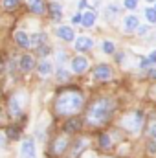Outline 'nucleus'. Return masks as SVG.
<instances>
[{
  "mask_svg": "<svg viewBox=\"0 0 156 158\" xmlns=\"http://www.w3.org/2000/svg\"><path fill=\"white\" fill-rule=\"evenodd\" d=\"M83 105H84V98L77 88L61 90L55 98V103H53L57 116H74V114L81 112Z\"/></svg>",
  "mask_w": 156,
  "mask_h": 158,
  "instance_id": "obj_1",
  "label": "nucleus"
},
{
  "mask_svg": "<svg viewBox=\"0 0 156 158\" xmlns=\"http://www.w3.org/2000/svg\"><path fill=\"white\" fill-rule=\"evenodd\" d=\"M114 110H116V101L114 99H110V98H97V99H94L88 105L84 119L92 127H101V125H105L109 119L112 118Z\"/></svg>",
  "mask_w": 156,
  "mask_h": 158,
  "instance_id": "obj_2",
  "label": "nucleus"
},
{
  "mask_svg": "<svg viewBox=\"0 0 156 158\" xmlns=\"http://www.w3.org/2000/svg\"><path fill=\"white\" fill-rule=\"evenodd\" d=\"M119 125H121V129H125L127 132L138 134V132L143 129V125H145V116H143V112H140V110L129 112V114H125V116L121 118Z\"/></svg>",
  "mask_w": 156,
  "mask_h": 158,
  "instance_id": "obj_3",
  "label": "nucleus"
},
{
  "mask_svg": "<svg viewBox=\"0 0 156 158\" xmlns=\"http://www.w3.org/2000/svg\"><path fill=\"white\" fill-rule=\"evenodd\" d=\"M24 107H26V92L18 90V92H15V94L9 96V99H7V112H9L11 118L20 116L22 110H24Z\"/></svg>",
  "mask_w": 156,
  "mask_h": 158,
  "instance_id": "obj_4",
  "label": "nucleus"
},
{
  "mask_svg": "<svg viewBox=\"0 0 156 158\" xmlns=\"http://www.w3.org/2000/svg\"><path fill=\"white\" fill-rule=\"evenodd\" d=\"M68 145H70L68 134H57V136L51 140V143H50V155L59 156V155H63V153L68 149Z\"/></svg>",
  "mask_w": 156,
  "mask_h": 158,
  "instance_id": "obj_5",
  "label": "nucleus"
},
{
  "mask_svg": "<svg viewBox=\"0 0 156 158\" xmlns=\"http://www.w3.org/2000/svg\"><path fill=\"white\" fill-rule=\"evenodd\" d=\"M112 76H114V72L109 64H96L92 70V77L96 81H110Z\"/></svg>",
  "mask_w": 156,
  "mask_h": 158,
  "instance_id": "obj_6",
  "label": "nucleus"
},
{
  "mask_svg": "<svg viewBox=\"0 0 156 158\" xmlns=\"http://www.w3.org/2000/svg\"><path fill=\"white\" fill-rule=\"evenodd\" d=\"M33 68H35V57H33L31 53H24V55L18 57V70H20V72L28 74V72H31Z\"/></svg>",
  "mask_w": 156,
  "mask_h": 158,
  "instance_id": "obj_7",
  "label": "nucleus"
},
{
  "mask_svg": "<svg viewBox=\"0 0 156 158\" xmlns=\"http://www.w3.org/2000/svg\"><path fill=\"white\" fill-rule=\"evenodd\" d=\"M37 149H35V142L33 140H24L20 143V158H35Z\"/></svg>",
  "mask_w": 156,
  "mask_h": 158,
  "instance_id": "obj_8",
  "label": "nucleus"
},
{
  "mask_svg": "<svg viewBox=\"0 0 156 158\" xmlns=\"http://www.w3.org/2000/svg\"><path fill=\"white\" fill-rule=\"evenodd\" d=\"M15 42H17V46L22 48V50L31 48V37H30L26 31H22V30H17V31H15Z\"/></svg>",
  "mask_w": 156,
  "mask_h": 158,
  "instance_id": "obj_9",
  "label": "nucleus"
},
{
  "mask_svg": "<svg viewBox=\"0 0 156 158\" xmlns=\"http://www.w3.org/2000/svg\"><path fill=\"white\" fill-rule=\"evenodd\" d=\"M72 70H74L76 74H83V72H86V70H88V59L83 57V55L74 57V59H72Z\"/></svg>",
  "mask_w": 156,
  "mask_h": 158,
  "instance_id": "obj_10",
  "label": "nucleus"
},
{
  "mask_svg": "<svg viewBox=\"0 0 156 158\" xmlns=\"http://www.w3.org/2000/svg\"><path fill=\"white\" fill-rule=\"evenodd\" d=\"M138 26H140V19H138L136 15H127V17H125V20H123V30H125L127 33L136 31Z\"/></svg>",
  "mask_w": 156,
  "mask_h": 158,
  "instance_id": "obj_11",
  "label": "nucleus"
},
{
  "mask_svg": "<svg viewBox=\"0 0 156 158\" xmlns=\"http://www.w3.org/2000/svg\"><path fill=\"white\" fill-rule=\"evenodd\" d=\"M86 147H88V138H77L76 142H74V145H72V156H79V155H83L84 151H86Z\"/></svg>",
  "mask_w": 156,
  "mask_h": 158,
  "instance_id": "obj_12",
  "label": "nucleus"
},
{
  "mask_svg": "<svg viewBox=\"0 0 156 158\" xmlns=\"http://www.w3.org/2000/svg\"><path fill=\"white\" fill-rule=\"evenodd\" d=\"M57 37H59L61 40L72 42V40L76 39V33H74V30H72L70 26H61V28L57 30Z\"/></svg>",
  "mask_w": 156,
  "mask_h": 158,
  "instance_id": "obj_13",
  "label": "nucleus"
},
{
  "mask_svg": "<svg viewBox=\"0 0 156 158\" xmlns=\"http://www.w3.org/2000/svg\"><path fill=\"white\" fill-rule=\"evenodd\" d=\"M53 64H51V61H40L39 64H37V72H39V76L42 77H48V76H51L53 74Z\"/></svg>",
  "mask_w": 156,
  "mask_h": 158,
  "instance_id": "obj_14",
  "label": "nucleus"
},
{
  "mask_svg": "<svg viewBox=\"0 0 156 158\" xmlns=\"http://www.w3.org/2000/svg\"><path fill=\"white\" fill-rule=\"evenodd\" d=\"M50 15L53 22H59L63 19V6L59 2H50Z\"/></svg>",
  "mask_w": 156,
  "mask_h": 158,
  "instance_id": "obj_15",
  "label": "nucleus"
},
{
  "mask_svg": "<svg viewBox=\"0 0 156 158\" xmlns=\"http://www.w3.org/2000/svg\"><path fill=\"white\" fill-rule=\"evenodd\" d=\"M92 46H94V40L90 37H79L76 40V50L77 52H88V50H92Z\"/></svg>",
  "mask_w": 156,
  "mask_h": 158,
  "instance_id": "obj_16",
  "label": "nucleus"
},
{
  "mask_svg": "<svg viewBox=\"0 0 156 158\" xmlns=\"http://www.w3.org/2000/svg\"><path fill=\"white\" fill-rule=\"evenodd\" d=\"M112 145H114V140L110 138V134L109 132H103L99 136V147L105 149V151H109V149H112Z\"/></svg>",
  "mask_w": 156,
  "mask_h": 158,
  "instance_id": "obj_17",
  "label": "nucleus"
},
{
  "mask_svg": "<svg viewBox=\"0 0 156 158\" xmlns=\"http://www.w3.org/2000/svg\"><path fill=\"white\" fill-rule=\"evenodd\" d=\"M46 40H48V35H46L44 31L33 33V35H31V48H37L40 44H46Z\"/></svg>",
  "mask_w": 156,
  "mask_h": 158,
  "instance_id": "obj_18",
  "label": "nucleus"
},
{
  "mask_svg": "<svg viewBox=\"0 0 156 158\" xmlns=\"http://www.w3.org/2000/svg\"><path fill=\"white\" fill-rule=\"evenodd\" d=\"M96 19H97V17H96L94 11H84V13H83V26H84V28H92V26L96 24Z\"/></svg>",
  "mask_w": 156,
  "mask_h": 158,
  "instance_id": "obj_19",
  "label": "nucleus"
},
{
  "mask_svg": "<svg viewBox=\"0 0 156 158\" xmlns=\"http://www.w3.org/2000/svg\"><path fill=\"white\" fill-rule=\"evenodd\" d=\"M64 129H66V132H77L79 129H81V119L79 118H72L66 121V125H64Z\"/></svg>",
  "mask_w": 156,
  "mask_h": 158,
  "instance_id": "obj_20",
  "label": "nucleus"
},
{
  "mask_svg": "<svg viewBox=\"0 0 156 158\" xmlns=\"http://www.w3.org/2000/svg\"><path fill=\"white\" fill-rule=\"evenodd\" d=\"M30 2V9L37 15H42L44 13V0H28Z\"/></svg>",
  "mask_w": 156,
  "mask_h": 158,
  "instance_id": "obj_21",
  "label": "nucleus"
},
{
  "mask_svg": "<svg viewBox=\"0 0 156 158\" xmlns=\"http://www.w3.org/2000/svg\"><path fill=\"white\" fill-rule=\"evenodd\" d=\"M70 79H72V76H70V72H68L66 68H63V66L57 68V81H61V83H68Z\"/></svg>",
  "mask_w": 156,
  "mask_h": 158,
  "instance_id": "obj_22",
  "label": "nucleus"
},
{
  "mask_svg": "<svg viewBox=\"0 0 156 158\" xmlns=\"http://www.w3.org/2000/svg\"><path fill=\"white\" fill-rule=\"evenodd\" d=\"M117 11H119V9H117L114 4H110V6H107V7H105V15H107V19H109V20H112V19L116 17Z\"/></svg>",
  "mask_w": 156,
  "mask_h": 158,
  "instance_id": "obj_23",
  "label": "nucleus"
},
{
  "mask_svg": "<svg viewBox=\"0 0 156 158\" xmlns=\"http://www.w3.org/2000/svg\"><path fill=\"white\" fill-rule=\"evenodd\" d=\"M103 52H105L107 55H112V53L116 52V44H114L112 40H105V42H103Z\"/></svg>",
  "mask_w": 156,
  "mask_h": 158,
  "instance_id": "obj_24",
  "label": "nucleus"
},
{
  "mask_svg": "<svg viewBox=\"0 0 156 158\" xmlns=\"http://www.w3.org/2000/svg\"><path fill=\"white\" fill-rule=\"evenodd\" d=\"M145 19L151 24H156V7H147L145 9Z\"/></svg>",
  "mask_w": 156,
  "mask_h": 158,
  "instance_id": "obj_25",
  "label": "nucleus"
},
{
  "mask_svg": "<svg viewBox=\"0 0 156 158\" xmlns=\"http://www.w3.org/2000/svg\"><path fill=\"white\" fill-rule=\"evenodd\" d=\"M147 134L151 140H156V119H151L147 125Z\"/></svg>",
  "mask_w": 156,
  "mask_h": 158,
  "instance_id": "obj_26",
  "label": "nucleus"
},
{
  "mask_svg": "<svg viewBox=\"0 0 156 158\" xmlns=\"http://www.w3.org/2000/svg\"><path fill=\"white\" fill-rule=\"evenodd\" d=\"M7 138L9 140H17L18 138V134H20V127H7Z\"/></svg>",
  "mask_w": 156,
  "mask_h": 158,
  "instance_id": "obj_27",
  "label": "nucleus"
},
{
  "mask_svg": "<svg viewBox=\"0 0 156 158\" xmlns=\"http://www.w3.org/2000/svg\"><path fill=\"white\" fill-rule=\"evenodd\" d=\"M18 2H20V0H2V6H4L7 11H11V9H15V7L18 6Z\"/></svg>",
  "mask_w": 156,
  "mask_h": 158,
  "instance_id": "obj_28",
  "label": "nucleus"
},
{
  "mask_svg": "<svg viewBox=\"0 0 156 158\" xmlns=\"http://www.w3.org/2000/svg\"><path fill=\"white\" fill-rule=\"evenodd\" d=\"M51 52V48L48 46V44H40V46H37V53L39 55H48Z\"/></svg>",
  "mask_w": 156,
  "mask_h": 158,
  "instance_id": "obj_29",
  "label": "nucleus"
},
{
  "mask_svg": "<svg viewBox=\"0 0 156 158\" xmlns=\"http://www.w3.org/2000/svg\"><path fill=\"white\" fill-rule=\"evenodd\" d=\"M138 2H140V0H123V6H125L127 9H136V7H138Z\"/></svg>",
  "mask_w": 156,
  "mask_h": 158,
  "instance_id": "obj_30",
  "label": "nucleus"
},
{
  "mask_svg": "<svg viewBox=\"0 0 156 158\" xmlns=\"http://www.w3.org/2000/svg\"><path fill=\"white\" fill-rule=\"evenodd\" d=\"M55 57H57V63H59V64H63V63L66 61V57H68V55H66V52H57V53H55Z\"/></svg>",
  "mask_w": 156,
  "mask_h": 158,
  "instance_id": "obj_31",
  "label": "nucleus"
},
{
  "mask_svg": "<svg viewBox=\"0 0 156 158\" xmlns=\"http://www.w3.org/2000/svg\"><path fill=\"white\" fill-rule=\"evenodd\" d=\"M136 33H138L140 37H145V35L149 33V28H147V26H138V30H136Z\"/></svg>",
  "mask_w": 156,
  "mask_h": 158,
  "instance_id": "obj_32",
  "label": "nucleus"
},
{
  "mask_svg": "<svg viewBox=\"0 0 156 158\" xmlns=\"http://www.w3.org/2000/svg\"><path fill=\"white\" fill-rule=\"evenodd\" d=\"M7 142V132L6 131H0V147H4Z\"/></svg>",
  "mask_w": 156,
  "mask_h": 158,
  "instance_id": "obj_33",
  "label": "nucleus"
},
{
  "mask_svg": "<svg viewBox=\"0 0 156 158\" xmlns=\"http://www.w3.org/2000/svg\"><path fill=\"white\" fill-rule=\"evenodd\" d=\"M72 22H74V24H83V15H81V13H77V15H74Z\"/></svg>",
  "mask_w": 156,
  "mask_h": 158,
  "instance_id": "obj_34",
  "label": "nucleus"
},
{
  "mask_svg": "<svg viewBox=\"0 0 156 158\" xmlns=\"http://www.w3.org/2000/svg\"><path fill=\"white\" fill-rule=\"evenodd\" d=\"M147 59H149V63H151V64H156V50L149 53V57H147Z\"/></svg>",
  "mask_w": 156,
  "mask_h": 158,
  "instance_id": "obj_35",
  "label": "nucleus"
},
{
  "mask_svg": "<svg viewBox=\"0 0 156 158\" xmlns=\"http://www.w3.org/2000/svg\"><path fill=\"white\" fill-rule=\"evenodd\" d=\"M147 147H149V151H151V153H156V140H154V142L151 140V142L147 143Z\"/></svg>",
  "mask_w": 156,
  "mask_h": 158,
  "instance_id": "obj_36",
  "label": "nucleus"
},
{
  "mask_svg": "<svg viewBox=\"0 0 156 158\" xmlns=\"http://www.w3.org/2000/svg\"><path fill=\"white\" fill-rule=\"evenodd\" d=\"M77 7H79V11H81V9H86V0H79Z\"/></svg>",
  "mask_w": 156,
  "mask_h": 158,
  "instance_id": "obj_37",
  "label": "nucleus"
},
{
  "mask_svg": "<svg viewBox=\"0 0 156 158\" xmlns=\"http://www.w3.org/2000/svg\"><path fill=\"white\" fill-rule=\"evenodd\" d=\"M149 77L153 81H156V70H149Z\"/></svg>",
  "mask_w": 156,
  "mask_h": 158,
  "instance_id": "obj_38",
  "label": "nucleus"
},
{
  "mask_svg": "<svg viewBox=\"0 0 156 158\" xmlns=\"http://www.w3.org/2000/svg\"><path fill=\"white\" fill-rule=\"evenodd\" d=\"M81 158H96V155L94 153H86V155H83Z\"/></svg>",
  "mask_w": 156,
  "mask_h": 158,
  "instance_id": "obj_39",
  "label": "nucleus"
},
{
  "mask_svg": "<svg viewBox=\"0 0 156 158\" xmlns=\"http://www.w3.org/2000/svg\"><path fill=\"white\" fill-rule=\"evenodd\" d=\"M0 70H2V63H0Z\"/></svg>",
  "mask_w": 156,
  "mask_h": 158,
  "instance_id": "obj_40",
  "label": "nucleus"
},
{
  "mask_svg": "<svg viewBox=\"0 0 156 158\" xmlns=\"http://www.w3.org/2000/svg\"><path fill=\"white\" fill-rule=\"evenodd\" d=\"M154 7H156V6H154Z\"/></svg>",
  "mask_w": 156,
  "mask_h": 158,
  "instance_id": "obj_41",
  "label": "nucleus"
}]
</instances>
